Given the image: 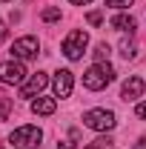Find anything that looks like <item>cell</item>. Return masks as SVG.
Here are the masks:
<instances>
[{
  "label": "cell",
  "instance_id": "cell-21",
  "mask_svg": "<svg viewBox=\"0 0 146 149\" xmlns=\"http://www.w3.org/2000/svg\"><path fill=\"white\" fill-rule=\"evenodd\" d=\"M9 35V29H6V23H3V20H0V40H3V37Z\"/></svg>",
  "mask_w": 146,
  "mask_h": 149
},
{
  "label": "cell",
  "instance_id": "cell-13",
  "mask_svg": "<svg viewBox=\"0 0 146 149\" xmlns=\"http://www.w3.org/2000/svg\"><path fill=\"white\" fill-rule=\"evenodd\" d=\"M109 55H112V49L106 46V43H97V46H95V60H97V63H106Z\"/></svg>",
  "mask_w": 146,
  "mask_h": 149
},
{
  "label": "cell",
  "instance_id": "cell-3",
  "mask_svg": "<svg viewBox=\"0 0 146 149\" xmlns=\"http://www.w3.org/2000/svg\"><path fill=\"white\" fill-rule=\"evenodd\" d=\"M86 43H89V35L83 29H72L69 35L63 37V55L69 60H80L83 52H86Z\"/></svg>",
  "mask_w": 146,
  "mask_h": 149
},
{
  "label": "cell",
  "instance_id": "cell-12",
  "mask_svg": "<svg viewBox=\"0 0 146 149\" xmlns=\"http://www.w3.org/2000/svg\"><path fill=\"white\" fill-rule=\"evenodd\" d=\"M120 55L126 57V60H135V57H138V46H135V40H126V37L120 40Z\"/></svg>",
  "mask_w": 146,
  "mask_h": 149
},
{
  "label": "cell",
  "instance_id": "cell-15",
  "mask_svg": "<svg viewBox=\"0 0 146 149\" xmlns=\"http://www.w3.org/2000/svg\"><path fill=\"white\" fill-rule=\"evenodd\" d=\"M12 112V97H0V120H6Z\"/></svg>",
  "mask_w": 146,
  "mask_h": 149
},
{
  "label": "cell",
  "instance_id": "cell-9",
  "mask_svg": "<svg viewBox=\"0 0 146 149\" xmlns=\"http://www.w3.org/2000/svg\"><path fill=\"white\" fill-rule=\"evenodd\" d=\"M143 77H129L126 83H123V92H120V97L123 100H135V97H140L143 95Z\"/></svg>",
  "mask_w": 146,
  "mask_h": 149
},
{
  "label": "cell",
  "instance_id": "cell-4",
  "mask_svg": "<svg viewBox=\"0 0 146 149\" xmlns=\"http://www.w3.org/2000/svg\"><path fill=\"white\" fill-rule=\"evenodd\" d=\"M115 112L112 109H89L86 115H83V126H89V129L95 132H109L115 129Z\"/></svg>",
  "mask_w": 146,
  "mask_h": 149
},
{
  "label": "cell",
  "instance_id": "cell-6",
  "mask_svg": "<svg viewBox=\"0 0 146 149\" xmlns=\"http://www.w3.org/2000/svg\"><path fill=\"white\" fill-rule=\"evenodd\" d=\"M23 80H26V69H23V63H17V60H6V63H0V83L15 86V83H23Z\"/></svg>",
  "mask_w": 146,
  "mask_h": 149
},
{
  "label": "cell",
  "instance_id": "cell-22",
  "mask_svg": "<svg viewBox=\"0 0 146 149\" xmlns=\"http://www.w3.org/2000/svg\"><path fill=\"white\" fill-rule=\"evenodd\" d=\"M135 149H146V138H140V141L135 143Z\"/></svg>",
  "mask_w": 146,
  "mask_h": 149
},
{
  "label": "cell",
  "instance_id": "cell-10",
  "mask_svg": "<svg viewBox=\"0 0 146 149\" xmlns=\"http://www.w3.org/2000/svg\"><path fill=\"white\" fill-rule=\"evenodd\" d=\"M55 109H57L55 97H37V100H32V112L35 115H55Z\"/></svg>",
  "mask_w": 146,
  "mask_h": 149
},
{
  "label": "cell",
  "instance_id": "cell-7",
  "mask_svg": "<svg viewBox=\"0 0 146 149\" xmlns=\"http://www.w3.org/2000/svg\"><path fill=\"white\" fill-rule=\"evenodd\" d=\"M46 83H49L46 72H35L29 80L20 83V97H35V95H40L43 89H46Z\"/></svg>",
  "mask_w": 146,
  "mask_h": 149
},
{
  "label": "cell",
  "instance_id": "cell-8",
  "mask_svg": "<svg viewBox=\"0 0 146 149\" xmlns=\"http://www.w3.org/2000/svg\"><path fill=\"white\" fill-rule=\"evenodd\" d=\"M72 86H74V74L69 72V69L55 72V95L57 97H69V95H72Z\"/></svg>",
  "mask_w": 146,
  "mask_h": 149
},
{
  "label": "cell",
  "instance_id": "cell-1",
  "mask_svg": "<svg viewBox=\"0 0 146 149\" xmlns=\"http://www.w3.org/2000/svg\"><path fill=\"white\" fill-rule=\"evenodd\" d=\"M112 80H115V69H112L109 63H95V66H89V69L83 72V86L92 89V92L106 89Z\"/></svg>",
  "mask_w": 146,
  "mask_h": 149
},
{
  "label": "cell",
  "instance_id": "cell-18",
  "mask_svg": "<svg viewBox=\"0 0 146 149\" xmlns=\"http://www.w3.org/2000/svg\"><path fill=\"white\" fill-rule=\"evenodd\" d=\"M86 20H89L92 26H100V23H103V15H100V12H89V15H86Z\"/></svg>",
  "mask_w": 146,
  "mask_h": 149
},
{
  "label": "cell",
  "instance_id": "cell-2",
  "mask_svg": "<svg viewBox=\"0 0 146 149\" xmlns=\"http://www.w3.org/2000/svg\"><path fill=\"white\" fill-rule=\"evenodd\" d=\"M40 138H43V132L37 129V126H17V129L9 135V141H12V146L15 149H37L40 146Z\"/></svg>",
  "mask_w": 146,
  "mask_h": 149
},
{
  "label": "cell",
  "instance_id": "cell-17",
  "mask_svg": "<svg viewBox=\"0 0 146 149\" xmlns=\"http://www.w3.org/2000/svg\"><path fill=\"white\" fill-rule=\"evenodd\" d=\"M106 6H112V9H129L132 0H106Z\"/></svg>",
  "mask_w": 146,
  "mask_h": 149
},
{
  "label": "cell",
  "instance_id": "cell-19",
  "mask_svg": "<svg viewBox=\"0 0 146 149\" xmlns=\"http://www.w3.org/2000/svg\"><path fill=\"white\" fill-rule=\"evenodd\" d=\"M135 115H138V118H143V120H146V103H138V106H135Z\"/></svg>",
  "mask_w": 146,
  "mask_h": 149
},
{
  "label": "cell",
  "instance_id": "cell-23",
  "mask_svg": "<svg viewBox=\"0 0 146 149\" xmlns=\"http://www.w3.org/2000/svg\"><path fill=\"white\" fill-rule=\"evenodd\" d=\"M69 3H74V6H86L89 0H69Z\"/></svg>",
  "mask_w": 146,
  "mask_h": 149
},
{
  "label": "cell",
  "instance_id": "cell-16",
  "mask_svg": "<svg viewBox=\"0 0 146 149\" xmlns=\"http://www.w3.org/2000/svg\"><path fill=\"white\" fill-rule=\"evenodd\" d=\"M109 143H112L109 138H97V141H92V143H89V146H86V149H106V146H109Z\"/></svg>",
  "mask_w": 146,
  "mask_h": 149
},
{
  "label": "cell",
  "instance_id": "cell-11",
  "mask_svg": "<svg viewBox=\"0 0 146 149\" xmlns=\"http://www.w3.org/2000/svg\"><path fill=\"white\" fill-rule=\"evenodd\" d=\"M112 29H117V32H135V20L129 17V15H115L112 17Z\"/></svg>",
  "mask_w": 146,
  "mask_h": 149
},
{
  "label": "cell",
  "instance_id": "cell-5",
  "mask_svg": "<svg viewBox=\"0 0 146 149\" xmlns=\"http://www.w3.org/2000/svg\"><path fill=\"white\" fill-rule=\"evenodd\" d=\"M37 49H40V43H37L35 35L17 37V40L12 43V57H17V60H29V57L37 55Z\"/></svg>",
  "mask_w": 146,
  "mask_h": 149
},
{
  "label": "cell",
  "instance_id": "cell-20",
  "mask_svg": "<svg viewBox=\"0 0 146 149\" xmlns=\"http://www.w3.org/2000/svg\"><path fill=\"white\" fill-rule=\"evenodd\" d=\"M57 149H74V141H60Z\"/></svg>",
  "mask_w": 146,
  "mask_h": 149
},
{
  "label": "cell",
  "instance_id": "cell-14",
  "mask_svg": "<svg viewBox=\"0 0 146 149\" xmlns=\"http://www.w3.org/2000/svg\"><path fill=\"white\" fill-rule=\"evenodd\" d=\"M40 17L46 20V23H55V20H60V9H55V6H52V9H43Z\"/></svg>",
  "mask_w": 146,
  "mask_h": 149
}]
</instances>
